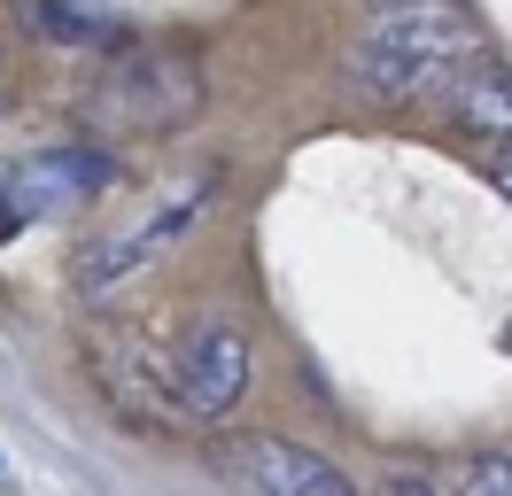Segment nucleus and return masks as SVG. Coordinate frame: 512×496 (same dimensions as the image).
<instances>
[{
    "mask_svg": "<svg viewBox=\"0 0 512 496\" xmlns=\"http://www.w3.org/2000/svg\"><path fill=\"white\" fill-rule=\"evenodd\" d=\"M474 55H489V47H481V24L466 0H396V8L365 16V31L342 55V78L357 101L404 109V101H427L435 86H450Z\"/></svg>",
    "mask_w": 512,
    "mask_h": 496,
    "instance_id": "1",
    "label": "nucleus"
},
{
    "mask_svg": "<svg viewBox=\"0 0 512 496\" xmlns=\"http://www.w3.org/2000/svg\"><path fill=\"white\" fill-rule=\"evenodd\" d=\"M202 210H210V179H179L171 194H156L148 210L132 217V225H109V233H94V241L78 248V264H70V287H78L86 303L117 295V287L148 272V264H156V256L179 241V233H187Z\"/></svg>",
    "mask_w": 512,
    "mask_h": 496,
    "instance_id": "2",
    "label": "nucleus"
},
{
    "mask_svg": "<svg viewBox=\"0 0 512 496\" xmlns=\"http://www.w3.org/2000/svg\"><path fill=\"white\" fill-rule=\"evenodd\" d=\"M163 365H171V403H179V427H225L241 396H249V334L233 326V318H194L187 334L163 349Z\"/></svg>",
    "mask_w": 512,
    "mask_h": 496,
    "instance_id": "3",
    "label": "nucleus"
},
{
    "mask_svg": "<svg viewBox=\"0 0 512 496\" xmlns=\"http://www.w3.org/2000/svg\"><path fill=\"white\" fill-rule=\"evenodd\" d=\"M194 109H202V62H187L179 47H125L101 78V117H117L125 132H179Z\"/></svg>",
    "mask_w": 512,
    "mask_h": 496,
    "instance_id": "4",
    "label": "nucleus"
},
{
    "mask_svg": "<svg viewBox=\"0 0 512 496\" xmlns=\"http://www.w3.org/2000/svg\"><path fill=\"white\" fill-rule=\"evenodd\" d=\"M218 473L241 496H357V481L326 450L288 442V434H233V442H218Z\"/></svg>",
    "mask_w": 512,
    "mask_h": 496,
    "instance_id": "5",
    "label": "nucleus"
},
{
    "mask_svg": "<svg viewBox=\"0 0 512 496\" xmlns=\"http://www.w3.org/2000/svg\"><path fill=\"white\" fill-rule=\"evenodd\" d=\"M101 186H109V155L101 148H47V155H24L0 171V225H32V217H63V210H86Z\"/></svg>",
    "mask_w": 512,
    "mask_h": 496,
    "instance_id": "6",
    "label": "nucleus"
},
{
    "mask_svg": "<svg viewBox=\"0 0 512 496\" xmlns=\"http://www.w3.org/2000/svg\"><path fill=\"white\" fill-rule=\"evenodd\" d=\"M86 365H94V380L109 388V403H117L125 419H140V427H179V403H171V365H163L148 341L101 334L94 349H86Z\"/></svg>",
    "mask_w": 512,
    "mask_h": 496,
    "instance_id": "7",
    "label": "nucleus"
},
{
    "mask_svg": "<svg viewBox=\"0 0 512 496\" xmlns=\"http://www.w3.org/2000/svg\"><path fill=\"white\" fill-rule=\"evenodd\" d=\"M443 117L458 124L466 140H481V148L512 140V62L474 55V62H466V70L443 86Z\"/></svg>",
    "mask_w": 512,
    "mask_h": 496,
    "instance_id": "8",
    "label": "nucleus"
},
{
    "mask_svg": "<svg viewBox=\"0 0 512 496\" xmlns=\"http://www.w3.org/2000/svg\"><path fill=\"white\" fill-rule=\"evenodd\" d=\"M450 496H512V458H505V450H481V458H466V473L450 481Z\"/></svg>",
    "mask_w": 512,
    "mask_h": 496,
    "instance_id": "9",
    "label": "nucleus"
},
{
    "mask_svg": "<svg viewBox=\"0 0 512 496\" xmlns=\"http://www.w3.org/2000/svg\"><path fill=\"white\" fill-rule=\"evenodd\" d=\"M381 496H443V489H435L419 465H404V473H388V481H381Z\"/></svg>",
    "mask_w": 512,
    "mask_h": 496,
    "instance_id": "10",
    "label": "nucleus"
},
{
    "mask_svg": "<svg viewBox=\"0 0 512 496\" xmlns=\"http://www.w3.org/2000/svg\"><path fill=\"white\" fill-rule=\"evenodd\" d=\"M489 179H497V194L512 202V140H497V148H489Z\"/></svg>",
    "mask_w": 512,
    "mask_h": 496,
    "instance_id": "11",
    "label": "nucleus"
},
{
    "mask_svg": "<svg viewBox=\"0 0 512 496\" xmlns=\"http://www.w3.org/2000/svg\"><path fill=\"white\" fill-rule=\"evenodd\" d=\"M0 101H8V62H0Z\"/></svg>",
    "mask_w": 512,
    "mask_h": 496,
    "instance_id": "12",
    "label": "nucleus"
},
{
    "mask_svg": "<svg viewBox=\"0 0 512 496\" xmlns=\"http://www.w3.org/2000/svg\"><path fill=\"white\" fill-rule=\"evenodd\" d=\"M373 8H396V0H373Z\"/></svg>",
    "mask_w": 512,
    "mask_h": 496,
    "instance_id": "13",
    "label": "nucleus"
}]
</instances>
